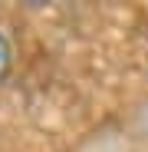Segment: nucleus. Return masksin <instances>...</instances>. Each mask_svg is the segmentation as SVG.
I'll list each match as a JSON object with an SVG mask.
<instances>
[{"label": "nucleus", "mask_w": 148, "mask_h": 152, "mask_svg": "<svg viewBox=\"0 0 148 152\" xmlns=\"http://www.w3.org/2000/svg\"><path fill=\"white\" fill-rule=\"evenodd\" d=\"M7 69H10V46H7L4 33H0V80L7 76Z\"/></svg>", "instance_id": "f257e3e1"}]
</instances>
